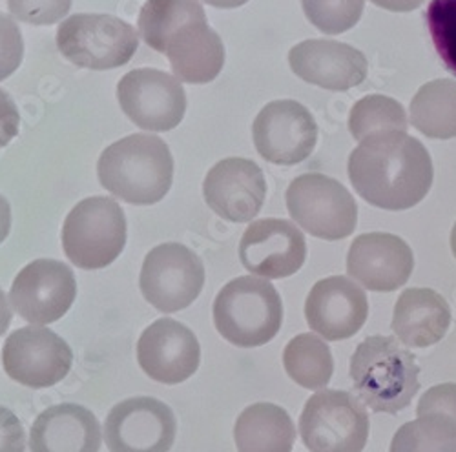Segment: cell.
I'll list each match as a JSON object with an SVG mask.
<instances>
[{
	"mask_svg": "<svg viewBox=\"0 0 456 452\" xmlns=\"http://www.w3.org/2000/svg\"><path fill=\"white\" fill-rule=\"evenodd\" d=\"M433 175L426 146L402 132L369 137L349 157V179L358 196L389 212L409 210L424 201Z\"/></svg>",
	"mask_w": 456,
	"mask_h": 452,
	"instance_id": "1",
	"label": "cell"
},
{
	"mask_svg": "<svg viewBox=\"0 0 456 452\" xmlns=\"http://www.w3.org/2000/svg\"><path fill=\"white\" fill-rule=\"evenodd\" d=\"M139 36L168 57L181 83L208 85L224 66L223 41L208 26L200 0H146L139 13Z\"/></svg>",
	"mask_w": 456,
	"mask_h": 452,
	"instance_id": "2",
	"label": "cell"
},
{
	"mask_svg": "<svg viewBox=\"0 0 456 452\" xmlns=\"http://www.w3.org/2000/svg\"><path fill=\"white\" fill-rule=\"evenodd\" d=\"M102 188L128 205H156L170 192L174 157L168 144L151 133H134L110 144L99 157Z\"/></svg>",
	"mask_w": 456,
	"mask_h": 452,
	"instance_id": "3",
	"label": "cell"
},
{
	"mask_svg": "<svg viewBox=\"0 0 456 452\" xmlns=\"http://www.w3.org/2000/svg\"><path fill=\"white\" fill-rule=\"evenodd\" d=\"M349 372L354 391L372 412L398 414L420 391V367L395 337L363 339L351 358Z\"/></svg>",
	"mask_w": 456,
	"mask_h": 452,
	"instance_id": "4",
	"label": "cell"
},
{
	"mask_svg": "<svg viewBox=\"0 0 456 452\" xmlns=\"http://www.w3.org/2000/svg\"><path fill=\"white\" fill-rule=\"evenodd\" d=\"M217 332L240 349L271 343L283 323V301L269 279L241 276L226 283L214 301Z\"/></svg>",
	"mask_w": 456,
	"mask_h": 452,
	"instance_id": "5",
	"label": "cell"
},
{
	"mask_svg": "<svg viewBox=\"0 0 456 452\" xmlns=\"http://www.w3.org/2000/svg\"><path fill=\"white\" fill-rule=\"evenodd\" d=\"M126 246V217L111 198H86L75 205L62 224V248L75 267L101 270Z\"/></svg>",
	"mask_w": 456,
	"mask_h": 452,
	"instance_id": "6",
	"label": "cell"
},
{
	"mask_svg": "<svg viewBox=\"0 0 456 452\" xmlns=\"http://www.w3.org/2000/svg\"><path fill=\"white\" fill-rule=\"evenodd\" d=\"M139 33L123 19L99 13H77L57 28V48L64 59L85 69H116L132 61Z\"/></svg>",
	"mask_w": 456,
	"mask_h": 452,
	"instance_id": "7",
	"label": "cell"
},
{
	"mask_svg": "<svg viewBox=\"0 0 456 452\" xmlns=\"http://www.w3.org/2000/svg\"><path fill=\"white\" fill-rule=\"evenodd\" d=\"M369 431L365 407L346 391H318L299 416V434L311 452H362Z\"/></svg>",
	"mask_w": 456,
	"mask_h": 452,
	"instance_id": "8",
	"label": "cell"
},
{
	"mask_svg": "<svg viewBox=\"0 0 456 452\" xmlns=\"http://www.w3.org/2000/svg\"><path fill=\"white\" fill-rule=\"evenodd\" d=\"M287 208L297 226L314 238L338 241L358 224V205L347 188L323 174H303L287 190Z\"/></svg>",
	"mask_w": 456,
	"mask_h": 452,
	"instance_id": "9",
	"label": "cell"
},
{
	"mask_svg": "<svg viewBox=\"0 0 456 452\" xmlns=\"http://www.w3.org/2000/svg\"><path fill=\"white\" fill-rule=\"evenodd\" d=\"M205 285V267L198 254L179 243L151 248L141 269L139 287L148 303L165 314L188 309Z\"/></svg>",
	"mask_w": 456,
	"mask_h": 452,
	"instance_id": "10",
	"label": "cell"
},
{
	"mask_svg": "<svg viewBox=\"0 0 456 452\" xmlns=\"http://www.w3.org/2000/svg\"><path fill=\"white\" fill-rule=\"evenodd\" d=\"M118 99L125 116L148 132H170L184 119L186 93L183 83L161 69L128 71L118 85Z\"/></svg>",
	"mask_w": 456,
	"mask_h": 452,
	"instance_id": "11",
	"label": "cell"
},
{
	"mask_svg": "<svg viewBox=\"0 0 456 452\" xmlns=\"http://www.w3.org/2000/svg\"><path fill=\"white\" fill-rule=\"evenodd\" d=\"M3 363L13 382L29 389H48L66 378L73 352L53 330L29 325L8 335Z\"/></svg>",
	"mask_w": 456,
	"mask_h": 452,
	"instance_id": "12",
	"label": "cell"
},
{
	"mask_svg": "<svg viewBox=\"0 0 456 452\" xmlns=\"http://www.w3.org/2000/svg\"><path fill=\"white\" fill-rule=\"evenodd\" d=\"M257 154L273 165L294 166L305 161L316 146L318 125L303 104L285 99L265 106L252 125Z\"/></svg>",
	"mask_w": 456,
	"mask_h": 452,
	"instance_id": "13",
	"label": "cell"
},
{
	"mask_svg": "<svg viewBox=\"0 0 456 452\" xmlns=\"http://www.w3.org/2000/svg\"><path fill=\"white\" fill-rule=\"evenodd\" d=\"M77 297L73 270L57 259H35L15 278L10 301L13 311L31 325L59 321Z\"/></svg>",
	"mask_w": 456,
	"mask_h": 452,
	"instance_id": "14",
	"label": "cell"
},
{
	"mask_svg": "<svg viewBox=\"0 0 456 452\" xmlns=\"http://www.w3.org/2000/svg\"><path fill=\"white\" fill-rule=\"evenodd\" d=\"M175 434L174 410L148 396L118 403L104 424V440L110 452H170Z\"/></svg>",
	"mask_w": 456,
	"mask_h": 452,
	"instance_id": "15",
	"label": "cell"
},
{
	"mask_svg": "<svg viewBox=\"0 0 456 452\" xmlns=\"http://www.w3.org/2000/svg\"><path fill=\"white\" fill-rule=\"evenodd\" d=\"M137 361L150 380L177 385L198 372L201 347L188 327L172 318H161L142 330Z\"/></svg>",
	"mask_w": 456,
	"mask_h": 452,
	"instance_id": "16",
	"label": "cell"
},
{
	"mask_svg": "<svg viewBox=\"0 0 456 452\" xmlns=\"http://www.w3.org/2000/svg\"><path fill=\"white\" fill-rule=\"evenodd\" d=\"M305 257V236L294 222L285 219L254 221L240 243L243 267L265 279L294 276L303 267Z\"/></svg>",
	"mask_w": 456,
	"mask_h": 452,
	"instance_id": "17",
	"label": "cell"
},
{
	"mask_svg": "<svg viewBox=\"0 0 456 452\" xmlns=\"http://www.w3.org/2000/svg\"><path fill=\"white\" fill-rule=\"evenodd\" d=\"M207 205L221 219L248 222L267 198V182L261 168L243 157H228L216 163L203 182Z\"/></svg>",
	"mask_w": 456,
	"mask_h": 452,
	"instance_id": "18",
	"label": "cell"
},
{
	"mask_svg": "<svg viewBox=\"0 0 456 452\" xmlns=\"http://www.w3.org/2000/svg\"><path fill=\"white\" fill-rule=\"evenodd\" d=\"M369 301L365 292L344 276L318 281L307 295L305 318L325 342L349 339L365 325Z\"/></svg>",
	"mask_w": 456,
	"mask_h": 452,
	"instance_id": "19",
	"label": "cell"
},
{
	"mask_svg": "<svg viewBox=\"0 0 456 452\" xmlns=\"http://www.w3.org/2000/svg\"><path fill=\"white\" fill-rule=\"evenodd\" d=\"M412 269V250L393 234L358 236L347 254V274L372 292L398 290L409 281Z\"/></svg>",
	"mask_w": 456,
	"mask_h": 452,
	"instance_id": "20",
	"label": "cell"
},
{
	"mask_svg": "<svg viewBox=\"0 0 456 452\" xmlns=\"http://www.w3.org/2000/svg\"><path fill=\"white\" fill-rule=\"evenodd\" d=\"M289 64L301 81L330 92H347L367 77L365 55L344 43L311 39L296 44Z\"/></svg>",
	"mask_w": 456,
	"mask_h": 452,
	"instance_id": "21",
	"label": "cell"
},
{
	"mask_svg": "<svg viewBox=\"0 0 456 452\" xmlns=\"http://www.w3.org/2000/svg\"><path fill=\"white\" fill-rule=\"evenodd\" d=\"M102 441L95 414L77 403H61L37 416L29 432L31 452H99Z\"/></svg>",
	"mask_w": 456,
	"mask_h": 452,
	"instance_id": "22",
	"label": "cell"
},
{
	"mask_svg": "<svg viewBox=\"0 0 456 452\" xmlns=\"http://www.w3.org/2000/svg\"><path fill=\"white\" fill-rule=\"evenodd\" d=\"M451 327L447 301L431 288H407L396 301L393 332L405 347L426 349L442 342Z\"/></svg>",
	"mask_w": 456,
	"mask_h": 452,
	"instance_id": "23",
	"label": "cell"
},
{
	"mask_svg": "<svg viewBox=\"0 0 456 452\" xmlns=\"http://www.w3.org/2000/svg\"><path fill=\"white\" fill-rule=\"evenodd\" d=\"M238 452H292L296 427L289 412L274 403H254L236 420Z\"/></svg>",
	"mask_w": 456,
	"mask_h": 452,
	"instance_id": "24",
	"label": "cell"
},
{
	"mask_svg": "<svg viewBox=\"0 0 456 452\" xmlns=\"http://www.w3.org/2000/svg\"><path fill=\"white\" fill-rule=\"evenodd\" d=\"M411 125L429 139L456 137V81H431L411 102Z\"/></svg>",
	"mask_w": 456,
	"mask_h": 452,
	"instance_id": "25",
	"label": "cell"
},
{
	"mask_svg": "<svg viewBox=\"0 0 456 452\" xmlns=\"http://www.w3.org/2000/svg\"><path fill=\"white\" fill-rule=\"evenodd\" d=\"M283 365L290 380L309 391L325 389L334 372L329 345L314 334L292 337L283 351Z\"/></svg>",
	"mask_w": 456,
	"mask_h": 452,
	"instance_id": "26",
	"label": "cell"
},
{
	"mask_svg": "<svg viewBox=\"0 0 456 452\" xmlns=\"http://www.w3.org/2000/svg\"><path fill=\"white\" fill-rule=\"evenodd\" d=\"M389 452H456V422L444 414H426L402 425Z\"/></svg>",
	"mask_w": 456,
	"mask_h": 452,
	"instance_id": "27",
	"label": "cell"
},
{
	"mask_svg": "<svg viewBox=\"0 0 456 452\" xmlns=\"http://www.w3.org/2000/svg\"><path fill=\"white\" fill-rule=\"evenodd\" d=\"M407 128L409 123L403 106L386 95L363 97L353 106L349 116V130L360 142L379 133H407Z\"/></svg>",
	"mask_w": 456,
	"mask_h": 452,
	"instance_id": "28",
	"label": "cell"
},
{
	"mask_svg": "<svg viewBox=\"0 0 456 452\" xmlns=\"http://www.w3.org/2000/svg\"><path fill=\"white\" fill-rule=\"evenodd\" d=\"M309 22L325 35L346 33L358 24L363 0H301Z\"/></svg>",
	"mask_w": 456,
	"mask_h": 452,
	"instance_id": "29",
	"label": "cell"
},
{
	"mask_svg": "<svg viewBox=\"0 0 456 452\" xmlns=\"http://www.w3.org/2000/svg\"><path fill=\"white\" fill-rule=\"evenodd\" d=\"M426 20L438 57L456 75V0H431Z\"/></svg>",
	"mask_w": 456,
	"mask_h": 452,
	"instance_id": "30",
	"label": "cell"
},
{
	"mask_svg": "<svg viewBox=\"0 0 456 452\" xmlns=\"http://www.w3.org/2000/svg\"><path fill=\"white\" fill-rule=\"evenodd\" d=\"M10 13L33 26H50L61 22L69 8L71 0H8Z\"/></svg>",
	"mask_w": 456,
	"mask_h": 452,
	"instance_id": "31",
	"label": "cell"
},
{
	"mask_svg": "<svg viewBox=\"0 0 456 452\" xmlns=\"http://www.w3.org/2000/svg\"><path fill=\"white\" fill-rule=\"evenodd\" d=\"M24 59V41L19 24L6 13H0V81L13 75Z\"/></svg>",
	"mask_w": 456,
	"mask_h": 452,
	"instance_id": "32",
	"label": "cell"
},
{
	"mask_svg": "<svg viewBox=\"0 0 456 452\" xmlns=\"http://www.w3.org/2000/svg\"><path fill=\"white\" fill-rule=\"evenodd\" d=\"M418 416L444 414L456 422V383H442L428 389L416 407Z\"/></svg>",
	"mask_w": 456,
	"mask_h": 452,
	"instance_id": "33",
	"label": "cell"
},
{
	"mask_svg": "<svg viewBox=\"0 0 456 452\" xmlns=\"http://www.w3.org/2000/svg\"><path fill=\"white\" fill-rule=\"evenodd\" d=\"M26 432L15 414L0 405V452H24Z\"/></svg>",
	"mask_w": 456,
	"mask_h": 452,
	"instance_id": "34",
	"label": "cell"
},
{
	"mask_svg": "<svg viewBox=\"0 0 456 452\" xmlns=\"http://www.w3.org/2000/svg\"><path fill=\"white\" fill-rule=\"evenodd\" d=\"M370 3L387 10V12L405 13V12H412L416 8H420L426 0H370Z\"/></svg>",
	"mask_w": 456,
	"mask_h": 452,
	"instance_id": "35",
	"label": "cell"
},
{
	"mask_svg": "<svg viewBox=\"0 0 456 452\" xmlns=\"http://www.w3.org/2000/svg\"><path fill=\"white\" fill-rule=\"evenodd\" d=\"M12 230V206L4 196H0V245H3Z\"/></svg>",
	"mask_w": 456,
	"mask_h": 452,
	"instance_id": "36",
	"label": "cell"
},
{
	"mask_svg": "<svg viewBox=\"0 0 456 452\" xmlns=\"http://www.w3.org/2000/svg\"><path fill=\"white\" fill-rule=\"evenodd\" d=\"M12 318H13V312H12V307L8 305V297L4 290L0 288V335H4L6 330L10 328Z\"/></svg>",
	"mask_w": 456,
	"mask_h": 452,
	"instance_id": "37",
	"label": "cell"
},
{
	"mask_svg": "<svg viewBox=\"0 0 456 452\" xmlns=\"http://www.w3.org/2000/svg\"><path fill=\"white\" fill-rule=\"evenodd\" d=\"M203 3L212 8H219V10H236L243 4H247L248 0H203Z\"/></svg>",
	"mask_w": 456,
	"mask_h": 452,
	"instance_id": "38",
	"label": "cell"
},
{
	"mask_svg": "<svg viewBox=\"0 0 456 452\" xmlns=\"http://www.w3.org/2000/svg\"><path fill=\"white\" fill-rule=\"evenodd\" d=\"M451 250H452V254L456 257V222L452 226V232H451Z\"/></svg>",
	"mask_w": 456,
	"mask_h": 452,
	"instance_id": "39",
	"label": "cell"
},
{
	"mask_svg": "<svg viewBox=\"0 0 456 452\" xmlns=\"http://www.w3.org/2000/svg\"><path fill=\"white\" fill-rule=\"evenodd\" d=\"M0 148H6V144H4V141H3V139H0Z\"/></svg>",
	"mask_w": 456,
	"mask_h": 452,
	"instance_id": "40",
	"label": "cell"
}]
</instances>
